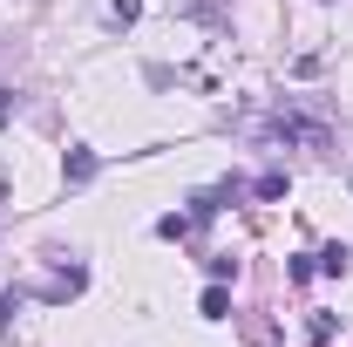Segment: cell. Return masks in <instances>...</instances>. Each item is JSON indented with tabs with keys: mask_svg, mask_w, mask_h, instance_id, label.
I'll return each instance as SVG.
<instances>
[{
	"mask_svg": "<svg viewBox=\"0 0 353 347\" xmlns=\"http://www.w3.org/2000/svg\"><path fill=\"white\" fill-rule=\"evenodd\" d=\"M265 136H279V143H312V150H326V143H333V130H326V123H299V116H272V123H265Z\"/></svg>",
	"mask_w": 353,
	"mask_h": 347,
	"instance_id": "cell-1",
	"label": "cell"
},
{
	"mask_svg": "<svg viewBox=\"0 0 353 347\" xmlns=\"http://www.w3.org/2000/svg\"><path fill=\"white\" fill-rule=\"evenodd\" d=\"M95 171H102V157H95V150H88V143H75V150H68V157H61V177H68V184H75V191H82V184H95Z\"/></svg>",
	"mask_w": 353,
	"mask_h": 347,
	"instance_id": "cell-2",
	"label": "cell"
},
{
	"mask_svg": "<svg viewBox=\"0 0 353 347\" xmlns=\"http://www.w3.org/2000/svg\"><path fill=\"white\" fill-rule=\"evenodd\" d=\"M197 313H204V320H224V313H231V293H224V279H211V286H204Z\"/></svg>",
	"mask_w": 353,
	"mask_h": 347,
	"instance_id": "cell-3",
	"label": "cell"
},
{
	"mask_svg": "<svg viewBox=\"0 0 353 347\" xmlns=\"http://www.w3.org/2000/svg\"><path fill=\"white\" fill-rule=\"evenodd\" d=\"M347 265H353L347 245H326V252H319V272H333V279H347Z\"/></svg>",
	"mask_w": 353,
	"mask_h": 347,
	"instance_id": "cell-4",
	"label": "cell"
},
{
	"mask_svg": "<svg viewBox=\"0 0 353 347\" xmlns=\"http://www.w3.org/2000/svg\"><path fill=\"white\" fill-rule=\"evenodd\" d=\"M252 191H259V198H285V171H265Z\"/></svg>",
	"mask_w": 353,
	"mask_h": 347,
	"instance_id": "cell-5",
	"label": "cell"
},
{
	"mask_svg": "<svg viewBox=\"0 0 353 347\" xmlns=\"http://www.w3.org/2000/svg\"><path fill=\"white\" fill-rule=\"evenodd\" d=\"M190 225H197V218H176V212H170V218H157V232H163V238H183Z\"/></svg>",
	"mask_w": 353,
	"mask_h": 347,
	"instance_id": "cell-6",
	"label": "cell"
},
{
	"mask_svg": "<svg viewBox=\"0 0 353 347\" xmlns=\"http://www.w3.org/2000/svg\"><path fill=\"white\" fill-rule=\"evenodd\" d=\"M14 313H21V293H0V334L14 327Z\"/></svg>",
	"mask_w": 353,
	"mask_h": 347,
	"instance_id": "cell-7",
	"label": "cell"
},
{
	"mask_svg": "<svg viewBox=\"0 0 353 347\" xmlns=\"http://www.w3.org/2000/svg\"><path fill=\"white\" fill-rule=\"evenodd\" d=\"M136 14H143V0H116V21H123V28H130Z\"/></svg>",
	"mask_w": 353,
	"mask_h": 347,
	"instance_id": "cell-8",
	"label": "cell"
},
{
	"mask_svg": "<svg viewBox=\"0 0 353 347\" xmlns=\"http://www.w3.org/2000/svg\"><path fill=\"white\" fill-rule=\"evenodd\" d=\"M7 109H14V95H7V88H0V116H7Z\"/></svg>",
	"mask_w": 353,
	"mask_h": 347,
	"instance_id": "cell-9",
	"label": "cell"
}]
</instances>
